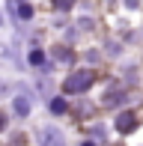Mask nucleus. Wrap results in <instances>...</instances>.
Segmentation results:
<instances>
[{"mask_svg": "<svg viewBox=\"0 0 143 146\" xmlns=\"http://www.w3.org/2000/svg\"><path fill=\"white\" fill-rule=\"evenodd\" d=\"M3 128H6V116L0 113V131H3Z\"/></svg>", "mask_w": 143, "mask_h": 146, "instance_id": "nucleus-5", "label": "nucleus"}, {"mask_svg": "<svg viewBox=\"0 0 143 146\" xmlns=\"http://www.w3.org/2000/svg\"><path fill=\"white\" fill-rule=\"evenodd\" d=\"M93 81H95V75H93V72H75V75H69V78H66L63 90H66V92H83Z\"/></svg>", "mask_w": 143, "mask_h": 146, "instance_id": "nucleus-1", "label": "nucleus"}, {"mask_svg": "<svg viewBox=\"0 0 143 146\" xmlns=\"http://www.w3.org/2000/svg\"><path fill=\"white\" fill-rule=\"evenodd\" d=\"M51 108H54V113H63V110H66V102H63V98H57Z\"/></svg>", "mask_w": 143, "mask_h": 146, "instance_id": "nucleus-3", "label": "nucleus"}, {"mask_svg": "<svg viewBox=\"0 0 143 146\" xmlns=\"http://www.w3.org/2000/svg\"><path fill=\"white\" fill-rule=\"evenodd\" d=\"M134 125H137L134 113H122L119 119H116V128H119V131H125V134H128V131H134Z\"/></svg>", "mask_w": 143, "mask_h": 146, "instance_id": "nucleus-2", "label": "nucleus"}, {"mask_svg": "<svg viewBox=\"0 0 143 146\" xmlns=\"http://www.w3.org/2000/svg\"><path fill=\"white\" fill-rule=\"evenodd\" d=\"M72 3H75V0H57V6H60V9H69Z\"/></svg>", "mask_w": 143, "mask_h": 146, "instance_id": "nucleus-4", "label": "nucleus"}]
</instances>
